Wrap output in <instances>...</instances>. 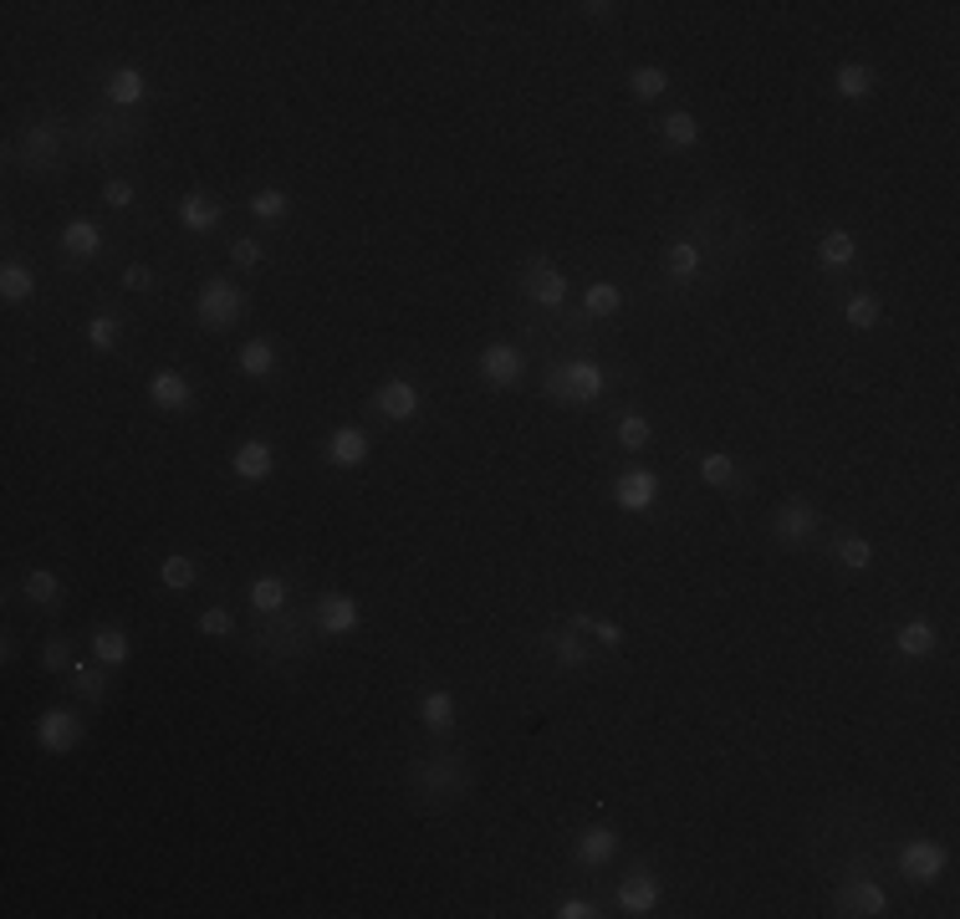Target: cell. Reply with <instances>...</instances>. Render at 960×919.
<instances>
[{
	"label": "cell",
	"instance_id": "f907efd6",
	"mask_svg": "<svg viewBox=\"0 0 960 919\" xmlns=\"http://www.w3.org/2000/svg\"><path fill=\"white\" fill-rule=\"evenodd\" d=\"M557 919H592L598 915V905L592 899H583V894H567V899H557V909H552Z\"/></svg>",
	"mask_w": 960,
	"mask_h": 919
},
{
	"label": "cell",
	"instance_id": "e0dca14e",
	"mask_svg": "<svg viewBox=\"0 0 960 919\" xmlns=\"http://www.w3.org/2000/svg\"><path fill=\"white\" fill-rule=\"evenodd\" d=\"M619 828H608V822H592V828H583L573 838V863L577 869H592V874H598V869H608V863L619 859Z\"/></svg>",
	"mask_w": 960,
	"mask_h": 919
},
{
	"label": "cell",
	"instance_id": "4dcf8cb0",
	"mask_svg": "<svg viewBox=\"0 0 960 919\" xmlns=\"http://www.w3.org/2000/svg\"><path fill=\"white\" fill-rule=\"evenodd\" d=\"M817 266L823 271H848L858 261V240L848 236V230H827L823 240H817Z\"/></svg>",
	"mask_w": 960,
	"mask_h": 919
},
{
	"label": "cell",
	"instance_id": "277c9868",
	"mask_svg": "<svg viewBox=\"0 0 960 919\" xmlns=\"http://www.w3.org/2000/svg\"><path fill=\"white\" fill-rule=\"evenodd\" d=\"M517 292L542 311H562L567 307V297H573V282H567V271L562 266H552L547 256H532V261L517 271Z\"/></svg>",
	"mask_w": 960,
	"mask_h": 919
},
{
	"label": "cell",
	"instance_id": "836d02e7",
	"mask_svg": "<svg viewBox=\"0 0 960 919\" xmlns=\"http://www.w3.org/2000/svg\"><path fill=\"white\" fill-rule=\"evenodd\" d=\"M623 307V286L619 282H592L583 297H577V311L588 317V322H598V317H613V311Z\"/></svg>",
	"mask_w": 960,
	"mask_h": 919
},
{
	"label": "cell",
	"instance_id": "7bdbcfd3",
	"mask_svg": "<svg viewBox=\"0 0 960 919\" xmlns=\"http://www.w3.org/2000/svg\"><path fill=\"white\" fill-rule=\"evenodd\" d=\"M246 209H251L261 225H281L286 215H292V194H286V190H256Z\"/></svg>",
	"mask_w": 960,
	"mask_h": 919
},
{
	"label": "cell",
	"instance_id": "4316f807",
	"mask_svg": "<svg viewBox=\"0 0 960 919\" xmlns=\"http://www.w3.org/2000/svg\"><path fill=\"white\" fill-rule=\"evenodd\" d=\"M92 659L108 669H123L134 659V638L123 634L118 623H103V628H92Z\"/></svg>",
	"mask_w": 960,
	"mask_h": 919
},
{
	"label": "cell",
	"instance_id": "cb8c5ba5",
	"mask_svg": "<svg viewBox=\"0 0 960 919\" xmlns=\"http://www.w3.org/2000/svg\"><path fill=\"white\" fill-rule=\"evenodd\" d=\"M103 98L113 107H138L148 98V77L144 67H113V72L103 77Z\"/></svg>",
	"mask_w": 960,
	"mask_h": 919
},
{
	"label": "cell",
	"instance_id": "4fadbf2b",
	"mask_svg": "<svg viewBox=\"0 0 960 919\" xmlns=\"http://www.w3.org/2000/svg\"><path fill=\"white\" fill-rule=\"evenodd\" d=\"M767 526H771V536H777L782 547H802V542H813V536H817V511H813V501L792 496V501L771 506Z\"/></svg>",
	"mask_w": 960,
	"mask_h": 919
},
{
	"label": "cell",
	"instance_id": "b9f144b4",
	"mask_svg": "<svg viewBox=\"0 0 960 919\" xmlns=\"http://www.w3.org/2000/svg\"><path fill=\"white\" fill-rule=\"evenodd\" d=\"M567 623H573V628H583L598 649H619V644H623V623H613V619H598V613H573Z\"/></svg>",
	"mask_w": 960,
	"mask_h": 919
},
{
	"label": "cell",
	"instance_id": "74e56055",
	"mask_svg": "<svg viewBox=\"0 0 960 919\" xmlns=\"http://www.w3.org/2000/svg\"><path fill=\"white\" fill-rule=\"evenodd\" d=\"M21 593H26V603H36V609H57L61 603V578L52 572V567H31L26 578H21Z\"/></svg>",
	"mask_w": 960,
	"mask_h": 919
},
{
	"label": "cell",
	"instance_id": "52a82bcc",
	"mask_svg": "<svg viewBox=\"0 0 960 919\" xmlns=\"http://www.w3.org/2000/svg\"><path fill=\"white\" fill-rule=\"evenodd\" d=\"M31 741L42 746L46 757H67V751L82 746V721H77V711H67V705H46V711L36 715V726H31Z\"/></svg>",
	"mask_w": 960,
	"mask_h": 919
},
{
	"label": "cell",
	"instance_id": "8fae6325",
	"mask_svg": "<svg viewBox=\"0 0 960 919\" xmlns=\"http://www.w3.org/2000/svg\"><path fill=\"white\" fill-rule=\"evenodd\" d=\"M613 506L629 511V517H650L659 506V475L650 465H629V470L613 480Z\"/></svg>",
	"mask_w": 960,
	"mask_h": 919
},
{
	"label": "cell",
	"instance_id": "1f68e13d",
	"mask_svg": "<svg viewBox=\"0 0 960 919\" xmlns=\"http://www.w3.org/2000/svg\"><path fill=\"white\" fill-rule=\"evenodd\" d=\"M613 440H619V450H629V455H644V450L654 445V419L629 409V415L613 419Z\"/></svg>",
	"mask_w": 960,
	"mask_h": 919
},
{
	"label": "cell",
	"instance_id": "44dd1931",
	"mask_svg": "<svg viewBox=\"0 0 960 919\" xmlns=\"http://www.w3.org/2000/svg\"><path fill=\"white\" fill-rule=\"evenodd\" d=\"M174 215H179V225L190 230V236H210V230H221V220H225V209L210 200L205 190H190V194H179V205H174Z\"/></svg>",
	"mask_w": 960,
	"mask_h": 919
},
{
	"label": "cell",
	"instance_id": "816d5d0a",
	"mask_svg": "<svg viewBox=\"0 0 960 919\" xmlns=\"http://www.w3.org/2000/svg\"><path fill=\"white\" fill-rule=\"evenodd\" d=\"M577 11L588 15V21H613V11H619V5H613V0H588V5H577Z\"/></svg>",
	"mask_w": 960,
	"mask_h": 919
},
{
	"label": "cell",
	"instance_id": "7dc6e473",
	"mask_svg": "<svg viewBox=\"0 0 960 919\" xmlns=\"http://www.w3.org/2000/svg\"><path fill=\"white\" fill-rule=\"evenodd\" d=\"M134 200H138V190H134V179L128 174H108L103 179V205L108 209H134Z\"/></svg>",
	"mask_w": 960,
	"mask_h": 919
},
{
	"label": "cell",
	"instance_id": "484cf974",
	"mask_svg": "<svg viewBox=\"0 0 960 919\" xmlns=\"http://www.w3.org/2000/svg\"><path fill=\"white\" fill-rule=\"evenodd\" d=\"M833 88H838L843 103H869L873 88H879V72H873L869 61H843L838 72H833Z\"/></svg>",
	"mask_w": 960,
	"mask_h": 919
},
{
	"label": "cell",
	"instance_id": "f6af8a7d",
	"mask_svg": "<svg viewBox=\"0 0 960 919\" xmlns=\"http://www.w3.org/2000/svg\"><path fill=\"white\" fill-rule=\"evenodd\" d=\"M194 628H200L205 638H230L236 634V613L225 609V603H215V609H205L200 619H194Z\"/></svg>",
	"mask_w": 960,
	"mask_h": 919
},
{
	"label": "cell",
	"instance_id": "9c48e42d",
	"mask_svg": "<svg viewBox=\"0 0 960 919\" xmlns=\"http://www.w3.org/2000/svg\"><path fill=\"white\" fill-rule=\"evenodd\" d=\"M358 623H363V609H358L353 593H338V588H327L323 598H317V609H312V628L327 638H348L358 634Z\"/></svg>",
	"mask_w": 960,
	"mask_h": 919
},
{
	"label": "cell",
	"instance_id": "ee69618b",
	"mask_svg": "<svg viewBox=\"0 0 960 919\" xmlns=\"http://www.w3.org/2000/svg\"><path fill=\"white\" fill-rule=\"evenodd\" d=\"M833 557H838V567H848V572H863V567L873 563V542L869 536H858V532H848V536L833 542Z\"/></svg>",
	"mask_w": 960,
	"mask_h": 919
},
{
	"label": "cell",
	"instance_id": "ffe728a7",
	"mask_svg": "<svg viewBox=\"0 0 960 919\" xmlns=\"http://www.w3.org/2000/svg\"><path fill=\"white\" fill-rule=\"evenodd\" d=\"M700 271H705V246L694 236H680L665 246V276L675 286H694L700 282Z\"/></svg>",
	"mask_w": 960,
	"mask_h": 919
},
{
	"label": "cell",
	"instance_id": "9a60e30c",
	"mask_svg": "<svg viewBox=\"0 0 960 919\" xmlns=\"http://www.w3.org/2000/svg\"><path fill=\"white\" fill-rule=\"evenodd\" d=\"M659 899H665V889H659V878H654L650 869H634V874L619 878V889H613V905H619V915H629V919L659 915Z\"/></svg>",
	"mask_w": 960,
	"mask_h": 919
},
{
	"label": "cell",
	"instance_id": "8992f818",
	"mask_svg": "<svg viewBox=\"0 0 960 919\" xmlns=\"http://www.w3.org/2000/svg\"><path fill=\"white\" fill-rule=\"evenodd\" d=\"M537 644H542V649H547V659H552V665H557V669H567V674H583V669L592 665V649H598V644H592V638L583 634V628H573V623H567V619L547 623Z\"/></svg>",
	"mask_w": 960,
	"mask_h": 919
},
{
	"label": "cell",
	"instance_id": "3957f363",
	"mask_svg": "<svg viewBox=\"0 0 960 919\" xmlns=\"http://www.w3.org/2000/svg\"><path fill=\"white\" fill-rule=\"evenodd\" d=\"M246 292H240L230 276H210L200 292H194V322L205 327V332H230V327L246 317Z\"/></svg>",
	"mask_w": 960,
	"mask_h": 919
},
{
	"label": "cell",
	"instance_id": "d4e9b609",
	"mask_svg": "<svg viewBox=\"0 0 960 919\" xmlns=\"http://www.w3.org/2000/svg\"><path fill=\"white\" fill-rule=\"evenodd\" d=\"M276 342L271 338H246L236 348V368H240V378H256V384H261V378H271V373H276Z\"/></svg>",
	"mask_w": 960,
	"mask_h": 919
},
{
	"label": "cell",
	"instance_id": "bcb514c9",
	"mask_svg": "<svg viewBox=\"0 0 960 919\" xmlns=\"http://www.w3.org/2000/svg\"><path fill=\"white\" fill-rule=\"evenodd\" d=\"M72 665H77L72 638H46V644H42V669H46V674H67Z\"/></svg>",
	"mask_w": 960,
	"mask_h": 919
},
{
	"label": "cell",
	"instance_id": "7c38bea8",
	"mask_svg": "<svg viewBox=\"0 0 960 919\" xmlns=\"http://www.w3.org/2000/svg\"><path fill=\"white\" fill-rule=\"evenodd\" d=\"M833 909L848 919H879V915H889V894L869 874H848V884L833 894Z\"/></svg>",
	"mask_w": 960,
	"mask_h": 919
},
{
	"label": "cell",
	"instance_id": "f35d334b",
	"mask_svg": "<svg viewBox=\"0 0 960 919\" xmlns=\"http://www.w3.org/2000/svg\"><path fill=\"white\" fill-rule=\"evenodd\" d=\"M629 92H634L639 103H659V98L669 92V72L665 67H654V61H644V67L629 72Z\"/></svg>",
	"mask_w": 960,
	"mask_h": 919
},
{
	"label": "cell",
	"instance_id": "d6a6232c",
	"mask_svg": "<svg viewBox=\"0 0 960 919\" xmlns=\"http://www.w3.org/2000/svg\"><path fill=\"white\" fill-rule=\"evenodd\" d=\"M0 297H5V307L31 302L36 297V271H31L26 261H5V266H0Z\"/></svg>",
	"mask_w": 960,
	"mask_h": 919
},
{
	"label": "cell",
	"instance_id": "d590c367",
	"mask_svg": "<svg viewBox=\"0 0 960 919\" xmlns=\"http://www.w3.org/2000/svg\"><path fill=\"white\" fill-rule=\"evenodd\" d=\"M843 322L854 327V332H873V327L884 322V302L873 297V292H854V297H843Z\"/></svg>",
	"mask_w": 960,
	"mask_h": 919
},
{
	"label": "cell",
	"instance_id": "5b68a950",
	"mask_svg": "<svg viewBox=\"0 0 960 919\" xmlns=\"http://www.w3.org/2000/svg\"><path fill=\"white\" fill-rule=\"evenodd\" d=\"M894 869H900L904 884L930 889V884H940V878H946L950 853H946V843H935V838H910V843L894 853Z\"/></svg>",
	"mask_w": 960,
	"mask_h": 919
},
{
	"label": "cell",
	"instance_id": "83f0119b",
	"mask_svg": "<svg viewBox=\"0 0 960 919\" xmlns=\"http://www.w3.org/2000/svg\"><path fill=\"white\" fill-rule=\"evenodd\" d=\"M894 649H900L904 659H930V654L940 649V634H935L930 619H910V623H900V634H894Z\"/></svg>",
	"mask_w": 960,
	"mask_h": 919
},
{
	"label": "cell",
	"instance_id": "60d3db41",
	"mask_svg": "<svg viewBox=\"0 0 960 919\" xmlns=\"http://www.w3.org/2000/svg\"><path fill=\"white\" fill-rule=\"evenodd\" d=\"M82 338H88L92 353H113L123 342V322L113 317V311H98V317H88V327H82Z\"/></svg>",
	"mask_w": 960,
	"mask_h": 919
},
{
	"label": "cell",
	"instance_id": "6da1fadb",
	"mask_svg": "<svg viewBox=\"0 0 960 919\" xmlns=\"http://www.w3.org/2000/svg\"><path fill=\"white\" fill-rule=\"evenodd\" d=\"M608 394V368L592 358H567L547 373V399L562 409H592Z\"/></svg>",
	"mask_w": 960,
	"mask_h": 919
},
{
	"label": "cell",
	"instance_id": "d6986e66",
	"mask_svg": "<svg viewBox=\"0 0 960 919\" xmlns=\"http://www.w3.org/2000/svg\"><path fill=\"white\" fill-rule=\"evenodd\" d=\"M148 404L159 415H184V409H194V384L179 368H159L148 378Z\"/></svg>",
	"mask_w": 960,
	"mask_h": 919
},
{
	"label": "cell",
	"instance_id": "681fc988",
	"mask_svg": "<svg viewBox=\"0 0 960 919\" xmlns=\"http://www.w3.org/2000/svg\"><path fill=\"white\" fill-rule=\"evenodd\" d=\"M159 286V271L144 266V261H128L123 266V292H154Z\"/></svg>",
	"mask_w": 960,
	"mask_h": 919
},
{
	"label": "cell",
	"instance_id": "c3c4849f",
	"mask_svg": "<svg viewBox=\"0 0 960 919\" xmlns=\"http://www.w3.org/2000/svg\"><path fill=\"white\" fill-rule=\"evenodd\" d=\"M261 256H267V251H261V240H256V236H236V240H230V261H236V271H256V266H261Z\"/></svg>",
	"mask_w": 960,
	"mask_h": 919
},
{
	"label": "cell",
	"instance_id": "30bf717a",
	"mask_svg": "<svg viewBox=\"0 0 960 919\" xmlns=\"http://www.w3.org/2000/svg\"><path fill=\"white\" fill-rule=\"evenodd\" d=\"M475 373L486 388H517L521 373H527V358H521L517 342H486L481 358H475Z\"/></svg>",
	"mask_w": 960,
	"mask_h": 919
},
{
	"label": "cell",
	"instance_id": "f1b7e54d",
	"mask_svg": "<svg viewBox=\"0 0 960 919\" xmlns=\"http://www.w3.org/2000/svg\"><path fill=\"white\" fill-rule=\"evenodd\" d=\"M108 674H113V669L98 665V659H92V665H72V669H67V695L98 705V700L108 695Z\"/></svg>",
	"mask_w": 960,
	"mask_h": 919
},
{
	"label": "cell",
	"instance_id": "f546056e",
	"mask_svg": "<svg viewBox=\"0 0 960 919\" xmlns=\"http://www.w3.org/2000/svg\"><path fill=\"white\" fill-rule=\"evenodd\" d=\"M246 598H251V609L261 613V619H276V613H286V578H276V572H261V578H251V588H246Z\"/></svg>",
	"mask_w": 960,
	"mask_h": 919
},
{
	"label": "cell",
	"instance_id": "5bb4252c",
	"mask_svg": "<svg viewBox=\"0 0 960 919\" xmlns=\"http://www.w3.org/2000/svg\"><path fill=\"white\" fill-rule=\"evenodd\" d=\"M373 409H379V419H388V424H409V419H419V409H425V394H419L414 378H384V384L373 388Z\"/></svg>",
	"mask_w": 960,
	"mask_h": 919
},
{
	"label": "cell",
	"instance_id": "ab89813d",
	"mask_svg": "<svg viewBox=\"0 0 960 919\" xmlns=\"http://www.w3.org/2000/svg\"><path fill=\"white\" fill-rule=\"evenodd\" d=\"M159 582L169 588V593H184V588H194L200 582V563L194 557H184V552H169L159 563Z\"/></svg>",
	"mask_w": 960,
	"mask_h": 919
},
{
	"label": "cell",
	"instance_id": "603a6c76",
	"mask_svg": "<svg viewBox=\"0 0 960 919\" xmlns=\"http://www.w3.org/2000/svg\"><path fill=\"white\" fill-rule=\"evenodd\" d=\"M419 721H425L429 736L450 741V736H455V721H460L455 695H450V690H425V695H419Z\"/></svg>",
	"mask_w": 960,
	"mask_h": 919
},
{
	"label": "cell",
	"instance_id": "7a4b0ae2",
	"mask_svg": "<svg viewBox=\"0 0 960 919\" xmlns=\"http://www.w3.org/2000/svg\"><path fill=\"white\" fill-rule=\"evenodd\" d=\"M471 786V761L455 757V751H434V757L414 761L409 767V792L414 797H429V802H450V797H465Z\"/></svg>",
	"mask_w": 960,
	"mask_h": 919
},
{
	"label": "cell",
	"instance_id": "2e32d148",
	"mask_svg": "<svg viewBox=\"0 0 960 919\" xmlns=\"http://www.w3.org/2000/svg\"><path fill=\"white\" fill-rule=\"evenodd\" d=\"M230 475H236V480H246V486L271 480V475H276V445H271V440H261V434L240 440V445L230 450Z\"/></svg>",
	"mask_w": 960,
	"mask_h": 919
},
{
	"label": "cell",
	"instance_id": "7402d4cb",
	"mask_svg": "<svg viewBox=\"0 0 960 919\" xmlns=\"http://www.w3.org/2000/svg\"><path fill=\"white\" fill-rule=\"evenodd\" d=\"M103 225L98 220H67L61 225V256L67 261H98L103 256Z\"/></svg>",
	"mask_w": 960,
	"mask_h": 919
},
{
	"label": "cell",
	"instance_id": "8d00e7d4",
	"mask_svg": "<svg viewBox=\"0 0 960 919\" xmlns=\"http://www.w3.org/2000/svg\"><path fill=\"white\" fill-rule=\"evenodd\" d=\"M659 138H665V149H675V154L694 149V144H700V118L685 113V107H675V113L659 123Z\"/></svg>",
	"mask_w": 960,
	"mask_h": 919
},
{
	"label": "cell",
	"instance_id": "ac0fdd59",
	"mask_svg": "<svg viewBox=\"0 0 960 919\" xmlns=\"http://www.w3.org/2000/svg\"><path fill=\"white\" fill-rule=\"evenodd\" d=\"M373 455V440L363 424H338V430L327 434V465L332 470H363Z\"/></svg>",
	"mask_w": 960,
	"mask_h": 919
},
{
	"label": "cell",
	"instance_id": "ba28073f",
	"mask_svg": "<svg viewBox=\"0 0 960 919\" xmlns=\"http://www.w3.org/2000/svg\"><path fill=\"white\" fill-rule=\"evenodd\" d=\"M57 159H61L57 123H26L21 138H15V163H21L26 174H46V169H57Z\"/></svg>",
	"mask_w": 960,
	"mask_h": 919
},
{
	"label": "cell",
	"instance_id": "e575fe53",
	"mask_svg": "<svg viewBox=\"0 0 960 919\" xmlns=\"http://www.w3.org/2000/svg\"><path fill=\"white\" fill-rule=\"evenodd\" d=\"M694 470H700V480H705L710 490H736V486H741L736 460L725 455V450H705V455L694 460Z\"/></svg>",
	"mask_w": 960,
	"mask_h": 919
}]
</instances>
